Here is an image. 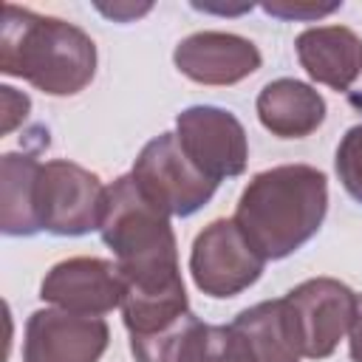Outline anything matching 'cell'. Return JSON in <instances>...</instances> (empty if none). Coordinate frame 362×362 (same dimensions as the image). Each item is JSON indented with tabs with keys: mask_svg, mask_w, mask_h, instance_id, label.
Listing matches in <instances>:
<instances>
[{
	"mask_svg": "<svg viewBox=\"0 0 362 362\" xmlns=\"http://www.w3.org/2000/svg\"><path fill=\"white\" fill-rule=\"evenodd\" d=\"M175 68L198 85H235L252 76L263 57L257 45L229 31H195L173 51Z\"/></svg>",
	"mask_w": 362,
	"mask_h": 362,
	"instance_id": "8fae6325",
	"label": "cell"
},
{
	"mask_svg": "<svg viewBox=\"0 0 362 362\" xmlns=\"http://www.w3.org/2000/svg\"><path fill=\"white\" fill-rule=\"evenodd\" d=\"M257 119L277 139H305L325 122V99L305 82L283 76L257 93Z\"/></svg>",
	"mask_w": 362,
	"mask_h": 362,
	"instance_id": "4fadbf2b",
	"label": "cell"
},
{
	"mask_svg": "<svg viewBox=\"0 0 362 362\" xmlns=\"http://www.w3.org/2000/svg\"><path fill=\"white\" fill-rule=\"evenodd\" d=\"M130 175L144 189V195L158 204L170 218L195 215L204 204H209L218 189V184L187 158L175 133H161L150 139L141 147Z\"/></svg>",
	"mask_w": 362,
	"mask_h": 362,
	"instance_id": "8992f818",
	"label": "cell"
},
{
	"mask_svg": "<svg viewBox=\"0 0 362 362\" xmlns=\"http://www.w3.org/2000/svg\"><path fill=\"white\" fill-rule=\"evenodd\" d=\"M232 325L249 339L257 362H300L297 348L291 345L280 300H266L252 308H243Z\"/></svg>",
	"mask_w": 362,
	"mask_h": 362,
	"instance_id": "9a60e30c",
	"label": "cell"
},
{
	"mask_svg": "<svg viewBox=\"0 0 362 362\" xmlns=\"http://www.w3.org/2000/svg\"><path fill=\"white\" fill-rule=\"evenodd\" d=\"M195 362H257L249 339L229 325H209Z\"/></svg>",
	"mask_w": 362,
	"mask_h": 362,
	"instance_id": "e0dca14e",
	"label": "cell"
},
{
	"mask_svg": "<svg viewBox=\"0 0 362 362\" xmlns=\"http://www.w3.org/2000/svg\"><path fill=\"white\" fill-rule=\"evenodd\" d=\"M175 136L187 158L215 184L246 170L249 141L240 119L215 105H192L175 116Z\"/></svg>",
	"mask_w": 362,
	"mask_h": 362,
	"instance_id": "ba28073f",
	"label": "cell"
},
{
	"mask_svg": "<svg viewBox=\"0 0 362 362\" xmlns=\"http://www.w3.org/2000/svg\"><path fill=\"white\" fill-rule=\"evenodd\" d=\"M110 328L102 317L65 308H37L25 322L23 362H99Z\"/></svg>",
	"mask_w": 362,
	"mask_h": 362,
	"instance_id": "9c48e42d",
	"label": "cell"
},
{
	"mask_svg": "<svg viewBox=\"0 0 362 362\" xmlns=\"http://www.w3.org/2000/svg\"><path fill=\"white\" fill-rule=\"evenodd\" d=\"M105 195L107 187L96 173L65 158L45 161L37 178L40 226L62 238L88 235L102 223Z\"/></svg>",
	"mask_w": 362,
	"mask_h": 362,
	"instance_id": "5b68a950",
	"label": "cell"
},
{
	"mask_svg": "<svg viewBox=\"0 0 362 362\" xmlns=\"http://www.w3.org/2000/svg\"><path fill=\"white\" fill-rule=\"evenodd\" d=\"M195 8H201V11H218V14H240V11H252V3H240L238 8H232V6H212V3H192Z\"/></svg>",
	"mask_w": 362,
	"mask_h": 362,
	"instance_id": "603a6c76",
	"label": "cell"
},
{
	"mask_svg": "<svg viewBox=\"0 0 362 362\" xmlns=\"http://www.w3.org/2000/svg\"><path fill=\"white\" fill-rule=\"evenodd\" d=\"M328 212V178L311 164H280L257 173L235 206V223L269 260L308 243Z\"/></svg>",
	"mask_w": 362,
	"mask_h": 362,
	"instance_id": "6da1fadb",
	"label": "cell"
},
{
	"mask_svg": "<svg viewBox=\"0 0 362 362\" xmlns=\"http://www.w3.org/2000/svg\"><path fill=\"white\" fill-rule=\"evenodd\" d=\"M348 351L354 362H362V294H356V314L348 331Z\"/></svg>",
	"mask_w": 362,
	"mask_h": 362,
	"instance_id": "7402d4cb",
	"label": "cell"
},
{
	"mask_svg": "<svg viewBox=\"0 0 362 362\" xmlns=\"http://www.w3.org/2000/svg\"><path fill=\"white\" fill-rule=\"evenodd\" d=\"M334 167L345 192L362 204V124H354L345 130L334 156Z\"/></svg>",
	"mask_w": 362,
	"mask_h": 362,
	"instance_id": "ac0fdd59",
	"label": "cell"
},
{
	"mask_svg": "<svg viewBox=\"0 0 362 362\" xmlns=\"http://www.w3.org/2000/svg\"><path fill=\"white\" fill-rule=\"evenodd\" d=\"M124 291L127 286L119 266L102 257L59 260L40 283V297L45 303L88 317H102L113 308H122Z\"/></svg>",
	"mask_w": 362,
	"mask_h": 362,
	"instance_id": "30bf717a",
	"label": "cell"
},
{
	"mask_svg": "<svg viewBox=\"0 0 362 362\" xmlns=\"http://www.w3.org/2000/svg\"><path fill=\"white\" fill-rule=\"evenodd\" d=\"M99 235L113 249L127 286L124 294H170L184 288L170 215L144 195L130 173L107 187Z\"/></svg>",
	"mask_w": 362,
	"mask_h": 362,
	"instance_id": "7a4b0ae2",
	"label": "cell"
},
{
	"mask_svg": "<svg viewBox=\"0 0 362 362\" xmlns=\"http://www.w3.org/2000/svg\"><path fill=\"white\" fill-rule=\"evenodd\" d=\"M0 71L25 79L48 96H74L85 90L96 74V45L68 20L6 3Z\"/></svg>",
	"mask_w": 362,
	"mask_h": 362,
	"instance_id": "3957f363",
	"label": "cell"
},
{
	"mask_svg": "<svg viewBox=\"0 0 362 362\" xmlns=\"http://www.w3.org/2000/svg\"><path fill=\"white\" fill-rule=\"evenodd\" d=\"M206 328H209L206 322H201L192 311H187L161 331L130 337V351L136 362H195Z\"/></svg>",
	"mask_w": 362,
	"mask_h": 362,
	"instance_id": "2e32d148",
	"label": "cell"
},
{
	"mask_svg": "<svg viewBox=\"0 0 362 362\" xmlns=\"http://www.w3.org/2000/svg\"><path fill=\"white\" fill-rule=\"evenodd\" d=\"M266 269V257L246 240L235 218H218L204 226L189 252V274L206 297H235L255 286Z\"/></svg>",
	"mask_w": 362,
	"mask_h": 362,
	"instance_id": "52a82bcc",
	"label": "cell"
},
{
	"mask_svg": "<svg viewBox=\"0 0 362 362\" xmlns=\"http://www.w3.org/2000/svg\"><path fill=\"white\" fill-rule=\"evenodd\" d=\"M342 3H314V0H269L263 3V11L277 20H320L339 8Z\"/></svg>",
	"mask_w": 362,
	"mask_h": 362,
	"instance_id": "d6986e66",
	"label": "cell"
},
{
	"mask_svg": "<svg viewBox=\"0 0 362 362\" xmlns=\"http://www.w3.org/2000/svg\"><path fill=\"white\" fill-rule=\"evenodd\" d=\"M153 8V3H96V11H102L105 17L116 20V23H130L141 14H147Z\"/></svg>",
	"mask_w": 362,
	"mask_h": 362,
	"instance_id": "44dd1931",
	"label": "cell"
},
{
	"mask_svg": "<svg viewBox=\"0 0 362 362\" xmlns=\"http://www.w3.org/2000/svg\"><path fill=\"white\" fill-rule=\"evenodd\" d=\"M291 345L305 359H325L351 331L356 294L334 277H311L280 297Z\"/></svg>",
	"mask_w": 362,
	"mask_h": 362,
	"instance_id": "277c9868",
	"label": "cell"
},
{
	"mask_svg": "<svg viewBox=\"0 0 362 362\" xmlns=\"http://www.w3.org/2000/svg\"><path fill=\"white\" fill-rule=\"evenodd\" d=\"M40 161L31 153H3L0 158V229L11 238L42 232L37 215Z\"/></svg>",
	"mask_w": 362,
	"mask_h": 362,
	"instance_id": "5bb4252c",
	"label": "cell"
},
{
	"mask_svg": "<svg viewBox=\"0 0 362 362\" xmlns=\"http://www.w3.org/2000/svg\"><path fill=\"white\" fill-rule=\"evenodd\" d=\"M0 96H3V133H11L20 122H25V116L31 110V99L25 93L14 90L11 85H3Z\"/></svg>",
	"mask_w": 362,
	"mask_h": 362,
	"instance_id": "ffe728a7",
	"label": "cell"
},
{
	"mask_svg": "<svg viewBox=\"0 0 362 362\" xmlns=\"http://www.w3.org/2000/svg\"><path fill=\"white\" fill-rule=\"evenodd\" d=\"M305 74L334 90H348L362 76V37L345 25H314L294 40Z\"/></svg>",
	"mask_w": 362,
	"mask_h": 362,
	"instance_id": "7c38bea8",
	"label": "cell"
}]
</instances>
